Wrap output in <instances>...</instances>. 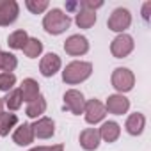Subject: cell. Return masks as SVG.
<instances>
[{
    "label": "cell",
    "instance_id": "1",
    "mask_svg": "<svg viewBox=\"0 0 151 151\" xmlns=\"http://www.w3.org/2000/svg\"><path fill=\"white\" fill-rule=\"evenodd\" d=\"M93 73V64L91 62H84V60H73L69 62L64 71H62V80L68 86H77L86 82Z\"/></svg>",
    "mask_w": 151,
    "mask_h": 151
},
{
    "label": "cell",
    "instance_id": "2",
    "mask_svg": "<svg viewBox=\"0 0 151 151\" xmlns=\"http://www.w3.org/2000/svg\"><path fill=\"white\" fill-rule=\"evenodd\" d=\"M69 25H71L69 14H66L62 9H57V7L55 9H50L45 14V18H43V27L52 36H59V34L66 32L69 29Z\"/></svg>",
    "mask_w": 151,
    "mask_h": 151
},
{
    "label": "cell",
    "instance_id": "3",
    "mask_svg": "<svg viewBox=\"0 0 151 151\" xmlns=\"http://www.w3.org/2000/svg\"><path fill=\"white\" fill-rule=\"evenodd\" d=\"M110 82H112V87L119 94H123V93H128V91L133 89V86H135V75L128 68H116L114 73H112Z\"/></svg>",
    "mask_w": 151,
    "mask_h": 151
},
{
    "label": "cell",
    "instance_id": "4",
    "mask_svg": "<svg viewBox=\"0 0 151 151\" xmlns=\"http://www.w3.org/2000/svg\"><path fill=\"white\" fill-rule=\"evenodd\" d=\"M109 29L114 30V32H119V34H124V30L132 25V13L124 7H117L112 11L109 22H107Z\"/></svg>",
    "mask_w": 151,
    "mask_h": 151
},
{
    "label": "cell",
    "instance_id": "5",
    "mask_svg": "<svg viewBox=\"0 0 151 151\" xmlns=\"http://www.w3.org/2000/svg\"><path fill=\"white\" fill-rule=\"evenodd\" d=\"M135 48V43H133V37L128 36V34H119L112 43H110V52L116 59H124L128 57Z\"/></svg>",
    "mask_w": 151,
    "mask_h": 151
},
{
    "label": "cell",
    "instance_id": "6",
    "mask_svg": "<svg viewBox=\"0 0 151 151\" xmlns=\"http://www.w3.org/2000/svg\"><path fill=\"white\" fill-rule=\"evenodd\" d=\"M64 52L68 55H73V57H78V55L87 53L89 52V41H87V37L80 36V34L69 36L64 41Z\"/></svg>",
    "mask_w": 151,
    "mask_h": 151
},
{
    "label": "cell",
    "instance_id": "7",
    "mask_svg": "<svg viewBox=\"0 0 151 151\" xmlns=\"http://www.w3.org/2000/svg\"><path fill=\"white\" fill-rule=\"evenodd\" d=\"M84 107H86V98L80 91L69 89L64 93V109H68L71 114L75 116L84 114Z\"/></svg>",
    "mask_w": 151,
    "mask_h": 151
},
{
    "label": "cell",
    "instance_id": "8",
    "mask_svg": "<svg viewBox=\"0 0 151 151\" xmlns=\"http://www.w3.org/2000/svg\"><path fill=\"white\" fill-rule=\"evenodd\" d=\"M20 6L16 0H0V27H7L16 22Z\"/></svg>",
    "mask_w": 151,
    "mask_h": 151
},
{
    "label": "cell",
    "instance_id": "9",
    "mask_svg": "<svg viewBox=\"0 0 151 151\" xmlns=\"http://www.w3.org/2000/svg\"><path fill=\"white\" fill-rule=\"evenodd\" d=\"M84 114H86V121L89 124H96L100 121L105 119L107 116V110H105V105L100 101V100H89L86 101V107H84Z\"/></svg>",
    "mask_w": 151,
    "mask_h": 151
},
{
    "label": "cell",
    "instance_id": "10",
    "mask_svg": "<svg viewBox=\"0 0 151 151\" xmlns=\"http://www.w3.org/2000/svg\"><path fill=\"white\" fill-rule=\"evenodd\" d=\"M130 109V100L123 94H112L107 98V103H105V110L114 114V116H123L126 114Z\"/></svg>",
    "mask_w": 151,
    "mask_h": 151
},
{
    "label": "cell",
    "instance_id": "11",
    "mask_svg": "<svg viewBox=\"0 0 151 151\" xmlns=\"http://www.w3.org/2000/svg\"><path fill=\"white\" fill-rule=\"evenodd\" d=\"M60 66H62V62H60V57L57 55V53H46L43 59H41V62H39V71H41V75L43 77H53V75L60 69Z\"/></svg>",
    "mask_w": 151,
    "mask_h": 151
},
{
    "label": "cell",
    "instance_id": "12",
    "mask_svg": "<svg viewBox=\"0 0 151 151\" xmlns=\"http://www.w3.org/2000/svg\"><path fill=\"white\" fill-rule=\"evenodd\" d=\"M30 126H32L34 137H37V139H50V137H53V133H55V123H53V119H50V117H39V119H36V123L30 124Z\"/></svg>",
    "mask_w": 151,
    "mask_h": 151
},
{
    "label": "cell",
    "instance_id": "13",
    "mask_svg": "<svg viewBox=\"0 0 151 151\" xmlns=\"http://www.w3.org/2000/svg\"><path fill=\"white\" fill-rule=\"evenodd\" d=\"M80 146L86 149V151H94L98 146H100V132L98 128H86L82 133H80Z\"/></svg>",
    "mask_w": 151,
    "mask_h": 151
},
{
    "label": "cell",
    "instance_id": "14",
    "mask_svg": "<svg viewBox=\"0 0 151 151\" xmlns=\"http://www.w3.org/2000/svg\"><path fill=\"white\" fill-rule=\"evenodd\" d=\"M124 128H126V132L130 135H135V137L140 135L144 132V128H146V117H144V114H140V112L130 114L128 119H126V123H124Z\"/></svg>",
    "mask_w": 151,
    "mask_h": 151
},
{
    "label": "cell",
    "instance_id": "15",
    "mask_svg": "<svg viewBox=\"0 0 151 151\" xmlns=\"http://www.w3.org/2000/svg\"><path fill=\"white\" fill-rule=\"evenodd\" d=\"M34 133H32V126L29 124V123H23V124H20L16 130H14V133H13V140L18 144V146H29V144H32L34 142Z\"/></svg>",
    "mask_w": 151,
    "mask_h": 151
},
{
    "label": "cell",
    "instance_id": "16",
    "mask_svg": "<svg viewBox=\"0 0 151 151\" xmlns=\"http://www.w3.org/2000/svg\"><path fill=\"white\" fill-rule=\"evenodd\" d=\"M20 93H22V100L30 103L39 96V84L34 78H25L20 86Z\"/></svg>",
    "mask_w": 151,
    "mask_h": 151
},
{
    "label": "cell",
    "instance_id": "17",
    "mask_svg": "<svg viewBox=\"0 0 151 151\" xmlns=\"http://www.w3.org/2000/svg\"><path fill=\"white\" fill-rule=\"evenodd\" d=\"M98 132H100V139H103L105 142H116L121 135V126L116 121H105Z\"/></svg>",
    "mask_w": 151,
    "mask_h": 151
},
{
    "label": "cell",
    "instance_id": "18",
    "mask_svg": "<svg viewBox=\"0 0 151 151\" xmlns=\"http://www.w3.org/2000/svg\"><path fill=\"white\" fill-rule=\"evenodd\" d=\"M45 110H46V100H45V96H37L34 101H30L29 105H27V116L29 117H32V119H39L43 114H45Z\"/></svg>",
    "mask_w": 151,
    "mask_h": 151
},
{
    "label": "cell",
    "instance_id": "19",
    "mask_svg": "<svg viewBox=\"0 0 151 151\" xmlns=\"http://www.w3.org/2000/svg\"><path fill=\"white\" fill-rule=\"evenodd\" d=\"M75 22H77V25H78L80 29H91V27L96 23V13L80 7V9L77 11V20H75Z\"/></svg>",
    "mask_w": 151,
    "mask_h": 151
},
{
    "label": "cell",
    "instance_id": "20",
    "mask_svg": "<svg viewBox=\"0 0 151 151\" xmlns=\"http://www.w3.org/2000/svg\"><path fill=\"white\" fill-rule=\"evenodd\" d=\"M18 66V59L14 53L0 52V73H13Z\"/></svg>",
    "mask_w": 151,
    "mask_h": 151
},
{
    "label": "cell",
    "instance_id": "21",
    "mask_svg": "<svg viewBox=\"0 0 151 151\" xmlns=\"http://www.w3.org/2000/svg\"><path fill=\"white\" fill-rule=\"evenodd\" d=\"M27 41H29V34H27L25 30H22V29L11 32L9 37H7V45H9L13 50H22Z\"/></svg>",
    "mask_w": 151,
    "mask_h": 151
},
{
    "label": "cell",
    "instance_id": "22",
    "mask_svg": "<svg viewBox=\"0 0 151 151\" xmlns=\"http://www.w3.org/2000/svg\"><path fill=\"white\" fill-rule=\"evenodd\" d=\"M23 53L29 57V59H37L41 53H43V43L37 39V37H29V41L25 43V46L22 48Z\"/></svg>",
    "mask_w": 151,
    "mask_h": 151
},
{
    "label": "cell",
    "instance_id": "23",
    "mask_svg": "<svg viewBox=\"0 0 151 151\" xmlns=\"http://www.w3.org/2000/svg\"><path fill=\"white\" fill-rule=\"evenodd\" d=\"M16 123H18V117H16V114H11V112H4L2 116H0V137H6V135H9V132L16 126Z\"/></svg>",
    "mask_w": 151,
    "mask_h": 151
},
{
    "label": "cell",
    "instance_id": "24",
    "mask_svg": "<svg viewBox=\"0 0 151 151\" xmlns=\"http://www.w3.org/2000/svg\"><path fill=\"white\" fill-rule=\"evenodd\" d=\"M22 103H23V100H22V93H20V89H13V91H9L7 93V96L4 98V105L9 109V110H18L20 107H22Z\"/></svg>",
    "mask_w": 151,
    "mask_h": 151
},
{
    "label": "cell",
    "instance_id": "25",
    "mask_svg": "<svg viewBox=\"0 0 151 151\" xmlns=\"http://www.w3.org/2000/svg\"><path fill=\"white\" fill-rule=\"evenodd\" d=\"M16 86V77L14 73H0V91L9 93Z\"/></svg>",
    "mask_w": 151,
    "mask_h": 151
},
{
    "label": "cell",
    "instance_id": "26",
    "mask_svg": "<svg viewBox=\"0 0 151 151\" xmlns=\"http://www.w3.org/2000/svg\"><path fill=\"white\" fill-rule=\"evenodd\" d=\"M25 6L32 14H41V13H45L48 9L50 4H48V0H27Z\"/></svg>",
    "mask_w": 151,
    "mask_h": 151
},
{
    "label": "cell",
    "instance_id": "27",
    "mask_svg": "<svg viewBox=\"0 0 151 151\" xmlns=\"http://www.w3.org/2000/svg\"><path fill=\"white\" fill-rule=\"evenodd\" d=\"M78 4H80V7L89 9V11H94V13H96V9L103 7V2H101V0H98V2H93V0H82V2H78Z\"/></svg>",
    "mask_w": 151,
    "mask_h": 151
},
{
    "label": "cell",
    "instance_id": "28",
    "mask_svg": "<svg viewBox=\"0 0 151 151\" xmlns=\"http://www.w3.org/2000/svg\"><path fill=\"white\" fill-rule=\"evenodd\" d=\"M149 9H151V2H146L144 7H142V18H144L146 22L149 20Z\"/></svg>",
    "mask_w": 151,
    "mask_h": 151
},
{
    "label": "cell",
    "instance_id": "29",
    "mask_svg": "<svg viewBox=\"0 0 151 151\" xmlns=\"http://www.w3.org/2000/svg\"><path fill=\"white\" fill-rule=\"evenodd\" d=\"M48 151H64L62 144H55V146H48Z\"/></svg>",
    "mask_w": 151,
    "mask_h": 151
},
{
    "label": "cell",
    "instance_id": "30",
    "mask_svg": "<svg viewBox=\"0 0 151 151\" xmlns=\"http://www.w3.org/2000/svg\"><path fill=\"white\" fill-rule=\"evenodd\" d=\"M29 151H48V146H37V147H32Z\"/></svg>",
    "mask_w": 151,
    "mask_h": 151
},
{
    "label": "cell",
    "instance_id": "31",
    "mask_svg": "<svg viewBox=\"0 0 151 151\" xmlns=\"http://www.w3.org/2000/svg\"><path fill=\"white\" fill-rule=\"evenodd\" d=\"M4 107H6V105H4V98H0V116L4 114Z\"/></svg>",
    "mask_w": 151,
    "mask_h": 151
},
{
    "label": "cell",
    "instance_id": "32",
    "mask_svg": "<svg viewBox=\"0 0 151 151\" xmlns=\"http://www.w3.org/2000/svg\"><path fill=\"white\" fill-rule=\"evenodd\" d=\"M0 52H2V50H0Z\"/></svg>",
    "mask_w": 151,
    "mask_h": 151
}]
</instances>
